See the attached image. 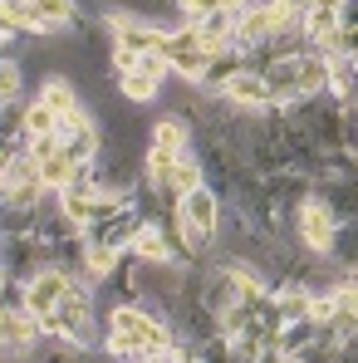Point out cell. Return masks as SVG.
I'll return each mask as SVG.
<instances>
[{
  "instance_id": "6da1fadb",
  "label": "cell",
  "mask_w": 358,
  "mask_h": 363,
  "mask_svg": "<svg viewBox=\"0 0 358 363\" xmlns=\"http://www.w3.org/2000/svg\"><path fill=\"white\" fill-rule=\"evenodd\" d=\"M104 329H113V334H123L128 339V349L133 354H157L167 339H172V324L152 309V304H142V300H133V304H113L108 309V319H104Z\"/></svg>"
},
{
  "instance_id": "7a4b0ae2",
  "label": "cell",
  "mask_w": 358,
  "mask_h": 363,
  "mask_svg": "<svg viewBox=\"0 0 358 363\" xmlns=\"http://www.w3.org/2000/svg\"><path fill=\"white\" fill-rule=\"evenodd\" d=\"M162 64H167V74H177L186 84H201V74H206V64L211 55L196 45V35H191V25H167V40H162Z\"/></svg>"
},
{
  "instance_id": "3957f363",
  "label": "cell",
  "mask_w": 358,
  "mask_h": 363,
  "mask_svg": "<svg viewBox=\"0 0 358 363\" xmlns=\"http://www.w3.org/2000/svg\"><path fill=\"white\" fill-rule=\"evenodd\" d=\"M108 30H113V50H128L133 60L138 55H162V40H167V25H152V20H138V15H108Z\"/></svg>"
},
{
  "instance_id": "277c9868",
  "label": "cell",
  "mask_w": 358,
  "mask_h": 363,
  "mask_svg": "<svg viewBox=\"0 0 358 363\" xmlns=\"http://www.w3.org/2000/svg\"><path fill=\"white\" fill-rule=\"evenodd\" d=\"M60 143H64V152H69V162H94L104 152V128L94 123L89 108H74L60 123Z\"/></svg>"
},
{
  "instance_id": "5b68a950",
  "label": "cell",
  "mask_w": 358,
  "mask_h": 363,
  "mask_svg": "<svg viewBox=\"0 0 358 363\" xmlns=\"http://www.w3.org/2000/svg\"><path fill=\"white\" fill-rule=\"evenodd\" d=\"M74 285H79V280H74V275H64V270H55V265L35 270V275L25 280V314H35V319L55 314V304H60Z\"/></svg>"
},
{
  "instance_id": "8992f818",
  "label": "cell",
  "mask_w": 358,
  "mask_h": 363,
  "mask_svg": "<svg viewBox=\"0 0 358 363\" xmlns=\"http://www.w3.org/2000/svg\"><path fill=\"white\" fill-rule=\"evenodd\" d=\"M55 30H84V15L74 0H25V35H55Z\"/></svg>"
},
{
  "instance_id": "52a82bcc",
  "label": "cell",
  "mask_w": 358,
  "mask_h": 363,
  "mask_svg": "<svg viewBox=\"0 0 358 363\" xmlns=\"http://www.w3.org/2000/svg\"><path fill=\"white\" fill-rule=\"evenodd\" d=\"M35 344H40V324H35V314H0V363H25L35 354Z\"/></svg>"
},
{
  "instance_id": "ba28073f",
  "label": "cell",
  "mask_w": 358,
  "mask_h": 363,
  "mask_svg": "<svg viewBox=\"0 0 358 363\" xmlns=\"http://www.w3.org/2000/svg\"><path fill=\"white\" fill-rule=\"evenodd\" d=\"M0 265H5L15 280H30L35 270H45L40 241H35V236H0Z\"/></svg>"
},
{
  "instance_id": "9c48e42d",
  "label": "cell",
  "mask_w": 358,
  "mask_h": 363,
  "mask_svg": "<svg viewBox=\"0 0 358 363\" xmlns=\"http://www.w3.org/2000/svg\"><path fill=\"white\" fill-rule=\"evenodd\" d=\"M128 250H133L142 265H181L177 250H172V241H167V231H162L157 221H142V226H138V236L128 241Z\"/></svg>"
},
{
  "instance_id": "30bf717a",
  "label": "cell",
  "mask_w": 358,
  "mask_h": 363,
  "mask_svg": "<svg viewBox=\"0 0 358 363\" xmlns=\"http://www.w3.org/2000/svg\"><path fill=\"white\" fill-rule=\"evenodd\" d=\"M138 226H142V216H138L133 206H123L118 216H108V221H99V226H84V241H99V245H113V250H128V241L138 236Z\"/></svg>"
},
{
  "instance_id": "8fae6325",
  "label": "cell",
  "mask_w": 358,
  "mask_h": 363,
  "mask_svg": "<svg viewBox=\"0 0 358 363\" xmlns=\"http://www.w3.org/2000/svg\"><path fill=\"white\" fill-rule=\"evenodd\" d=\"M324 89H329V60L314 50L295 55V99H319Z\"/></svg>"
},
{
  "instance_id": "7c38bea8",
  "label": "cell",
  "mask_w": 358,
  "mask_h": 363,
  "mask_svg": "<svg viewBox=\"0 0 358 363\" xmlns=\"http://www.w3.org/2000/svg\"><path fill=\"white\" fill-rule=\"evenodd\" d=\"M191 35H196V45H201L206 55H216V50H231V35H236V10H221V15H206V20H196V25H191Z\"/></svg>"
},
{
  "instance_id": "4fadbf2b",
  "label": "cell",
  "mask_w": 358,
  "mask_h": 363,
  "mask_svg": "<svg viewBox=\"0 0 358 363\" xmlns=\"http://www.w3.org/2000/svg\"><path fill=\"white\" fill-rule=\"evenodd\" d=\"M354 89H358V55H334V60H329V89H324V94L354 108L358 104Z\"/></svg>"
},
{
  "instance_id": "5bb4252c",
  "label": "cell",
  "mask_w": 358,
  "mask_h": 363,
  "mask_svg": "<svg viewBox=\"0 0 358 363\" xmlns=\"http://www.w3.org/2000/svg\"><path fill=\"white\" fill-rule=\"evenodd\" d=\"M191 138H196V133H191V118H157L147 147H162V152L181 157V152H191Z\"/></svg>"
},
{
  "instance_id": "9a60e30c",
  "label": "cell",
  "mask_w": 358,
  "mask_h": 363,
  "mask_svg": "<svg viewBox=\"0 0 358 363\" xmlns=\"http://www.w3.org/2000/svg\"><path fill=\"white\" fill-rule=\"evenodd\" d=\"M162 84H167V79H152V74H142V69H123V74H118V94L128 99V104H133V108H142V104H157Z\"/></svg>"
},
{
  "instance_id": "2e32d148",
  "label": "cell",
  "mask_w": 358,
  "mask_h": 363,
  "mask_svg": "<svg viewBox=\"0 0 358 363\" xmlns=\"http://www.w3.org/2000/svg\"><path fill=\"white\" fill-rule=\"evenodd\" d=\"M240 69H245V64H240V50H216V55H211V64H206V74H201V84H196V89L216 99V94H221V84H226V79H236Z\"/></svg>"
},
{
  "instance_id": "e0dca14e",
  "label": "cell",
  "mask_w": 358,
  "mask_h": 363,
  "mask_svg": "<svg viewBox=\"0 0 358 363\" xmlns=\"http://www.w3.org/2000/svg\"><path fill=\"white\" fill-rule=\"evenodd\" d=\"M35 99H40V104H45V108H50V113H55L60 123L69 118L74 108H79V94H74V84H69V79H45Z\"/></svg>"
},
{
  "instance_id": "ac0fdd59",
  "label": "cell",
  "mask_w": 358,
  "mask_h": 363,
  "mask_svg": "<svg viewBox=\"0 0 358 363\" xmlns=\"http://www.w3.org/2000/svg\"><path fill=\"white\" fill-rule=\"evenodd\" d=\"M20 133H25V143H30V138H50V133H60V118H55L40 99H30V104H25V123H20Z\"/></svg>"
},
{
  "instance_id": "d6986e66",
  "label": "cell",
  "mask_w": 358,
  "mask_h": 363,
  "mask_svg": "<svg viewBox=\"0 0 358 363\" xmlns=\"http://www.w3.org/2000/svg\"><path fill=\"white\" fill-rule=\"evenodd\" d=\"M35 167H40V186H45V191H60L64 182H69V172H74V162H69L64 143L50 152V157H45V162H35Z\"/></svg>"
},
{
  "instance_id": "ffe728a7",
  "label": "cell",
  "mask_w": 358,
  "mask_h": 363,
  "mask_svg": "<svg viewBox=\"0 0 358 363\" xmlns=\"http://www.w3.org/2000/svg\"><path fill=\"white\" fill-rule=\"evenodd\" d=\"M35 211H40V206H35ZM35 211L10 206V201L0 196V236H30V231H35Z\"/></svg>"
},
{
  "instance_id": "44dd1931",
  "label": "cell",
  "mask_w": 358,
  "mask_h": 363,
  "mask_svg": "<svg viewBox=\"0 0 358 363\" xmlns=\"http://www.w3.org/2000/svg\"><path fill=\"white\" fill-rule=\"evenodd\" d=\"M245 0H177L181 10V25H196V20H206V15H221V10H240Z\"/></svg>"
},
{
  "instance_id": "7402d4cb",
  "label": "cell",
  "mask_w": 358,
  "mask_h": 363,
  "mask_svg": "<svg viewBox=\"0 0 358 363\" xmlns=\"http://www.w3.org/2000/svg\"><path fill=\"white\" fill-rule=\"evenodd\" d=\"M25 182H40V167H35V157L20 147V152L5 157V186H25Z\"/></svg>"
},
{
  "instance_id": "603a6c76",
  "label": "cell",
  "mask_w": 358,
  "mask_h": 363,
  "mask_svg": "<svg viewBox=\"0 0 358 363\" xmlns=\"http://www.w3.org/2000/svg\"><path fill=\"white\" fill-rule=\"evenodd\" d=\"M201 162H196V152H181L177 157V172H172V196H186L191 186H201Z\"/></svg>"
},
{
  "instance_id": "cb8c5ba5",
  "label": "cell",
  "mask_w": 358,
  "mask_h": 363,
  "mask_svg": "<svg viewBox=\"0 0 358 363\" xmlns=\"http://www.w3.org/2000/svg\"><path fill=\"white\" fill-rule=\"evenodd\" d=\"M20 84H25V74H20V64L10 60V55H0V104H10V99H20Z\"/></svg>"
},
{
  "instance_id": "d4e9b609",
  "label": "cell",
  "mask_w": 358,
  "mask_h": 363,
  "mask_svg": "<svg viewBox=\"0 0 358 363\" xmlns=\"http://www.w3.org/2000/svg\"><path fill=\"white\" fill-rule=\"evenodd\" d=\"M25 309V280H10L0 290V314H20Z\"/></svg>"
},
{
  "instance_id": "484cf974",
  "label": "cell",
  "mask_w": 358,
  "mask_h": 363,
  "mask_svg": "<svg viewBox=\"0 0 358 363\" xmlns=\"http://www.w3.org/2000/svg\"><path fill=\"white\" fill-rule=\"evenodd\" d=\"M255 363H285V354H280V349H270V344H265V349H260V354H255Z\"/></svg>"
},
{
  "instance_id": "4316f807",
  "label": "cell",
  "mask_w": 358,
  "mask_h": 363,
  "mask_svg": "<svg viewBox=\"0 0 358 363\" xmlns=\"http://www.w3.org/2000/svg\"><path fill=\"white\" fill-rule=\"evenodd\" d=\"M10 280H15V275H10V270H5V265H0V290H5V285H10Z\"/></svg>"
},
{
  "instance_id": "83f0119b",
  "label": "cell",
  "mask_w": 358,
  "mask_h": 363,
  "mask_svg": "<svg viewBox=\"0 0 358 363\" xmlns=\"http://www.w3.org/2000/svg\"><path fill=\"white\" fill-rule=\"evenodd\" d=\"M0 191H5V157H0Z\"/></svg>"
},
{
  "instance_id": "f1b7e54d",
  "label": "cell",
  "mask_w": 358,
  "mask_h": 363,
  "mask_svg": "<svg viewBox=\"0 0 358 363\" xmlns=\"http://www.w3.org/2000/svg\"><path fill=\"white\" fill-rule=\"evenodd\" d=\"M142 363H162V359H157V354H147V359H142Z\"/></svg>"
},
{
  "instance_id": "f546056e",
  "label": "cell",
  "mask_w": 358,
  "mask_h": 363,
  "mask_svg": "<svg viewBox=\"0 0 358 363\" xmlns=\"http://www.w3.org/2000/svg\"><path fill=\"white\" fill-rule=\"evenodd\" d=\"M245 5H265V0H245Z\"/></svg>"
},
{
  "instance_id": "4dcf8cb0",
  "label": "cell",
  "mask_w": 358,
  "mask_h": 363,
  "mask_svg": "<svg viewBox=\"0 0 358 363\" xmlns=\"http://www.w3.org/2000/svg\"><path fill=\"white\" fill-rule=\"evenodd\" d=\"M285 363H299V359H285Z\"/></svg>"
}]
</instances>
